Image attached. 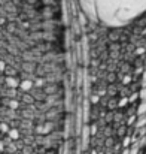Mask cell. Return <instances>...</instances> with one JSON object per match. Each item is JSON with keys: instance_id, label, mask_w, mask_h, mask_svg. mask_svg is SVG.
Instances as JSON below:
<instances>
[{"instance_id": "1", "label": "cell", "mask_w": 146, "mask_h": 154, "mask_svg": "<svg viewBox=\"0 0 146 154\" xmlns=\"http://www.w3.org/2000/svg\"><path fill=\"white\" fill-rule=\"evenodd\" d=\"M84 12L106 27H124L146 14V0H79Z\"/></svg>"}, {"instance_id": "2", "label": "cell", "mask_w": 146, "mask_h": 154, "mask_svg": "<svg viewBox=\"0 0 146 154\" xmlns=\"http://www.w3.org/2000/svg\"><path fill=\"white\" fill-rule=\"evenodd\" d=\"M143 154H146V150H145V153H143Z\"/></svg>"}]
</instances>
